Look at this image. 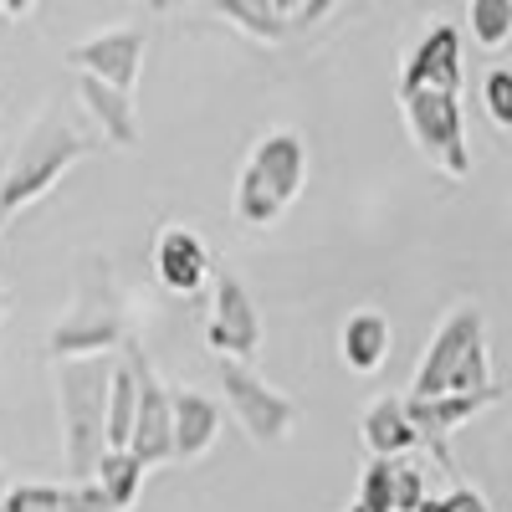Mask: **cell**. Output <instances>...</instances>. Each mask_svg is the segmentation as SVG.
<instances>
[{
    "mask_svg": "<svg viewBox=\"0 0 512 512\" xmlns=\"http://www.w3.org/2000/svg\"><path fill=\"white\" fill-rule=\"evenodd\" d=\"M113 354L57 359V420H62V461L72 482H93L108 451V390H113Z\"/></svg>",
    "mask_w": 512,
    "mask_h": 512,
    "instance_id": "6da1fadb",
    "label": "cell"
},
{
    "mask_svg": "<svg viewBox=\"0 0 512 512\" xmlns=\"http://www.w3.org/2000/svg\"><path fill=\"white\" fill-rule=\"evenodd\" d=\"M308 185V144L297 128H267L251 144L246 164L236 169V190H231V210L236 221L251 231H272L287 205L303 195Z\"/></svg>",
    "mask_w": 512,
    "mask_h": 512,
    "instance_id": "7a4b0ae2",
    "label": "cell"
},
{
    "mask_svg": "<svg viewBox=\"0 0 512 512\" xmlns=\"http://www.w3.org/2000/svg\"><path fill=\"white\" fill-rule=\"evenodd\" d=\"M93 149H98L93 139H82L57 108H47L36 118L31 134L16 144L6 175H0V226H11L21 210H31L36 200H47L67 180V169L82 164Z\"/></svg>",
    "mask_w": 512,
    "mask_h": 512,
    "instance_id": "3957f363",
    "label": "cell"
},
{
    "mask_svg": "<svg viewBox=\"0 0 512 512\" xmlns=\"http://www.w3.org/2000/svg\"><path fill=\"white\" fill-rule=\"evenodd\" d=\"M492 354H487V318L477 303H461L441 318L425 344V359L410 379V395H472L492 390Z\"/></svg>",
    "mask_w": 512,
    "mask_h": 512,
    "instance_id": "277c9868",
    "label": "cell"
},
{
    "mask_svg": "<svg viewBox=\"0 0 512 512\" xmlns=\"http://www.w3.org/2000/svg\"><path fill=\"white\" fill-rule=\"evenodd\" d=\"M128 344V318H123V297L113 287V277L103 272L98 256H88L77 282L72 308L62 313V323L52 328L47 349L52 359H88V354H118Z\"/></svg>",
    "mask_w": 512,
    "mask_h": 512,
    "instance_id": "5b68a950",
    "label": "cell"
},
{
    "mask_svg": "<svg viewBox=\"0 0 512 512\" xmlns=\"http://www.w3.org/2000/svg\"><path fill=\"white\" fill-rule=\"evenodd\" d=\"M400 113L425 164L446 180L472 175V149H466V113L456 88H400Z\"/></svg>",
    "mask_w": 512,
    "mask_h": 512,
    "instance_id": "8992f818",
    "label": "cell"
},
{
    "mask_svg": "<svg viewBox=\"0 0 512 512\" xmlns=\"http://www.w3.org/2000/svg\"><path fill=\"white\" fill-rule=\"evenodd\" d=\"M221 390L251 446H282L297 425V400L267 384L246 359H221Z\"/></svg>",
    "mask_w": 512,
    "mask_h": 512,
    "instance_id": "52a82bcc",
    "label": "cell"
},
{
    "mask_svg": "<svg viewBox=\"0 0 512 512\" xmlns=\"http://www.w3.org/2000/svg\"><path fill=\"white\" fill-rule=\"evenodd\" d=\"M205 344L221 359H251L262 349V313L236 272L210 277V313H205Z\"/></svg>",
    "mask_w": 512,
    "mask_h": 512,
    "instance_id": "ba28073f",
    "label": "cell"
},
{
    "mask_svg": "<svg viewBox=\"0 0 512 512\" xmlns=\"http://www.w3.org/2000/svg\"><path fill=\"white\" fill-rule=\"evenodd\" d=\"M128 364L139 374V420H134V436H128V451H134L144 466H164L175 461V410H169V384L154 374L149 354L128 338L123 344Z\"/></svg>",
    "mask_w": 512,
    "mask_h": 512,
    "instance_id": "9c48e42d",
    "label": "cell"
},
{
    "mask_svg": "<svg viewBox=\"0 0 512 512\" xmlns=\"http://www.w3.org/2000/svg\"><path fill=\"white\" fill-rule=\"evenodd\" d=\"M497 400H502V390L492 384V390H472V395H405V410H410V420H415L420 441L441 456L446 472H456V461H451V436L461 431L466 420H477L482 410H492Z\"/></svg>",
    "mask_w": 512,
    "mask_h": 512,
    "instance_id": "30bf717a",
    "label": "cell"
},
{
    "mask_svg": "<svg viewBox=\"0 0 512 512\" xmlns=\"http://www.w3.org/2000/svg\"><path fill=\"white\" fill-rule=\"evenodd\" d=\"M144 52H149V36L139 26H118V31H98L88 41L67 47V62L72 72H93L113 88L134 93L139 88V72H144Z\"/></svg>",
    "mask_w": 512,
    "mask_h": 512,
    "instance_id": "8fae6325",
    "label": "cell"
},
{
    "mask_svg": "<svg viewBox=\"0 0 512 512\" xmlns=\"http://www.w3.org/2000/svg\"><path fill=\"white\" fill-rule=\"evenodd\" d=\"M154 272L175 297H195L210 277H216V262H210V246L190 226H169L154 241Z\"/></svg>",
    "mask_w": 512,
    "mask_h": 512,
    "instance_id": "7c38bea8",
    "label": "cell"
},
{
    "mask_svg": "<svg viewBox=\"0 0 512 512\" xmlns=\"http://www.w3.org/2000/svg\"><path fill=\"white\" fill-rule=\"evenodd\" d=\"M400 88H456L461 93V31L451 21H436L415 41V52L405 57Z\"/></svg>",
    "mask_w": 512,
    "mask_h": 512,
    "instance_id": "4fadbf2b",
    "label": "cell"
},
{
    "mask_svg": "<svg viewBox=\"0 0 512 512\" xmlns=\"http://www.w3.org/2000/svg\"><path fill=\"white\" fill-rule=\"evenodd\" d=\"M77 103L88 108V118L98 123V134L118 149H134L139 144V113H134V93L113 88V82L93 77V72H77Z\"/></svg>",
    "mask_w": 512,
    "mask_h": 512,
    "instance_id": "5bb4252c",
    "label": "cell"
},
{
    "mask_svg": "<svg viewBox=\"0 0 512 512\" xmlns=\"http://www.w3.org/2000/svg\"><path fill=\"white\" fill-rule=\"evenodd\" d=\"M390 349H395V328L379 308H359V313L344 318V328H338V359H344V369H354V374L384 369Z\"/></svg>",
    "mask_w": 512,
    "mask_h": 512,
    "instance_id": "9a60e30c",
    "label": "cell"
},
{
    "mask_svg": "<svg viewBox=\"0 0 512 512\" xmlns=\"http://www.w3.org/2000/svg\"><path fill=\"white\" fill-rule=\"evenodd\" d=\"M0 512H113V502L103 497L98 482H67V487L21 482V487H6Z\"/></svg>",
    "mask_w": 512,
    "mask_h": 512,
    "instance_id": "2e32d148",
    "label": "cell"
},
{
    "mask_svg": "<svg viewBox=\"0 0 512 512\" xmlns=\"http://www.w3.org/2000/svg\"><path fill=\"white\" fill-rule=\"evenodd\" d=\"M169 410H175V461H200L221 436V405L200 390L169 384Z\"/></svg>",
    "mask_w": 512,
    "mask_h": 512,
    "instance_id": "e0dca14e",
    "label": "cell"
},
{
    "mask_svg": "<svg viewBox=\"0 0 512 512\" xmlns=\"http://www.w3.org/2000/svg\"><path fill=\"white\" fill-rule=\"evenodd\" d=\"M359 431H364L369 456H405V451L420 446V431H415V420H410V410H405L400 395L374 400L364 410V420H359Z\"/></svg>",
    "mask_w": 512,
    "mask_h": 512,
    "instance_id": "ac0fdd59",
    "label": "cell"
},
{
    "mask_svg": "<svg viewBox=\"0 0 512 512\" xmlns=\"http://www.w3.org/2000/svg\"><path fill=\"white\" fill-rule=\"evenodd\" d=\"M144 477H149V466L128 451V446H118V451H103V461H98V472H93V482L103 487V497L113 502V512H128L139 502V492H144Z\"/></svg>",
    "mask_w": 512,
    "mask_h": 512,
    "instance_id": "d6986e66",
    "label": "cell"
},
{
    "mask_svg": "<svg viewBox=\"0 0 512 512\" xmlns=\"http://www.w3.org/2000/svg\"><path fill=\"white\" fill-rule=\"evenodd\" d=\"M216 11L236 31H246L251 41H262V47H277V41L287 36V26H292V16L277 6V0H216Z\"/></svg>",
    "mask_w": 512,
    "mask_h": 512,
    "instance_id": "ffe728a7",
    "label": "cell"
},
{
    "mask_svg": "<svg viewBox=\"0 0 512 512\" xmlns=\"http://www.w3.org/2000/svg\"><path fill=\"white\" fill-rule=\"evenodd\" d=\"M134 420H139V374H134V364H128V354L118 349L113 390H108V451L128 446V436H134Z\"/></svg>",
    "mask_w": 512,
    "mask_h": 512,
    "instance_id": "44dd1931",
    "label": "cell"
},
{
    "mask_svg": "<svg viewBox=\"0 0 512 512\" xmlns=\"http://www.w3.org/2000/svg\"><path fill=\"white\" fill-rule=\"evenodd\" d=\"M466 31L487 52L507 47L512 41V0H466Z\"/></svg>",
    "mask_w": 512,
    "mask_h": 512,
    "instance_id": "7402d4cb",
    "label": "cell"
},
{
    "mask_svg": "<svg viewBox=\"0 0 512 512\" xmlns=\"http://www.w3.org/2000/svg\"><path fill=\"white\" fill-rule=\"evenodd\" d=\"M364 512H400V497H395V456H374L359 477V497H354Z\"/></svg>",
    "mask_w": 512,
    "mask_h": 512,
    "instance_id": "603a6c76",
    "label": "cell"
},
{
    "mask_svg": "<svg viewBox=\"0 0 512 512\" xmlns=\"http://www.w3.org/2000/svg\"><path fill=\"white\" fill-rule=\"evenodd\" d=\"M482 108L497 128H512V67H492L482 77Z\"/></svg>",
    "mask_w": 512,
    "mask_h": 512,
    "instance_id": "cb8c5ba5",
    "label": "cell"
},
{
    "mask_svg": "<svg viewBox=\"0 0 512 512\" xmlns=\"http://www.w3.org/2000/svg\"><path fill=\"white\" fill-rule=\"evenodd\" d=\"M395 497H400V512H415L425 502V477L415 466H405L400 456H395Z\"/></svg>",
    "mask_w": 512,
    "mask_h": 512,
    "instance_id": "d4e9b609",
    "label": "cell"
},
{
    "mask_svg": "<svg viewBox=\"0 0 512 512\" xmlns=\"http://www.w3.org/2000/svg\"><path fill=\"white\" fill-rule=\"evenodd\" d=\"M441 512H492V502L477 492V487H451L441 497Z\"/></svg>",
    "mask_w": 512,
    "mask_h": 512,
    "instance_id": "484cf974",
    "label": "cell"
},
{
    "mask_svg": "<svg viewBox=\"0 0 512 512\" xmlns=\"http://www.w3.org/2000/svg\"><path fill=\"white\" fill-rule=\"evenodd\" d=\"M328 11H333V0H303V11H297L292 21H297V26H318Z\"/></svg>",
    "mask_w": 512,
    "mask_h": 512,
    "instance_id": "4316f807",
    "label": "cell"
},
{
    "mask_svg": "<svg viewBox=\"0 0 512 512\" xmlns=\"http://www.w3.org/2000/svg\"><path fill=\"white\" fill-rule=\"evenodd\" d=\"M26 11H31V0H6V16H11V21L26 16Z\"/></svg>",
    "mask_w": 512,
    "mask_h": 512,
    "instance_id": "83f0119b",
    "label": "cell"
},
{
    "mask_svg": "<svg viewBox=\"0 0 512 512\" xmlns=\"http://www.w3.org/2000/svg\"><path fill=\"white\" fill-rule=\"evenodd\" d=\"M415 512H441V497H425V502H420Z\"/></svg>",
    "mask_w": 512,
    "mask_h": 512,
    "instance_id": "f1b7e54d",
    "label": "cell"
},
{
    "mask_svg": "<svg viewBox=\"0 0 512 512\" xmlns=\"http://www.w3.org/2000/svg\"><path fill=\"white\" fill-rule=\"evenodd\" d=\"M277 6H282L287 16H297V11H303V0H277Z\"/></svg>",
    "mask_w": 512,
    "mask_h": 512,
    "instance_id": "f546056e",
    "label": "cell"
},
{
    "mask_svg": "<svg viewBox=\"0 0 512 512\" xmlns=\"http://www.w3.org/2000/svg\"><path fill=\"white\" fill-rule=\"evenodd\" d=\"M0 323H6V287H0Z\"/></svg>",
    "mask_w": 512,
    "mask_h": 512,
    "instance_id": "4dcf8cb0",
    "label": "cell"
},
{
    "mask_svg": "<svg viewBox=\"0 0 512 512\" xmlns=\"http://www.w3.org/2000/svg\"><path fill=\"white\" fill-rule=\"evenodd\" d=\"M6 487H11V482H6V466H0V497H6Z\"/></svg>",
    "mask_w": 512,
    "mask_h": 512,
    "instance_id": "1f68e13d",
    "label": "cell"
},
{
    "mask_svg": "<svg viewBox=\"0 0 512 512\" xmlns=\"http://www.w3.org/2000/svg\"><path fill=\"white\" fill-rule=\"evenodd\" d=\"M349 512H364V507H359V502H354V507H349Z\"/></svg>",
    "mask_w": 512,
    "mask_h": 512,
    "instance_id": "d6a6232c",
    "label": "cell"
},
{
    "mask_svg": "<svg viewBox=\"0 0 512 512\" xmlns=\"http://www.w3.org/2000/svg\"><path fill=\"white\" fill-rule=\"evenodd\" d=\"M0 16H6V0H0Z\"/></svg>",
    "mask_w": 512,
    "mask_h": 512,
    "instance_id": "836d02e7",
    "label": "cell"
}]
</instances>
